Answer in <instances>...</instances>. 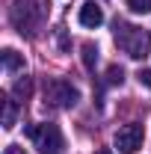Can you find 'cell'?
I'll return each mask as SVG.
<instances>
[{
    "instance_id": "cell-12",
    "label": "cell",
    "mask_w": 151,
    "mask_h": 154,
    "mask_svg": "<svg viewBox=\"0 0 151 154\" xmlns=\"http://www.w3.org/2000/svg\"><path fill=\"white\" fill-rule=\"evenodd\" d=\"M139 83H142V86H148V89H151V71H139Z\"/></svg>"
},
{
    "instance_id": "cell-10",
    "label": "cell",
    "mask_w": 151,
    "mask_h": 154,
    "mask_svg": "<svg viewBox=\"0 0 151 154\" xmlns=\"http://www.w3.org/2000/svg\"><path fill=\"white\" fill-rule=\"evenodd\" d=\"M128 6H131V12H136V15H148L151 12V0H128Z\"/></svg>"
},
{
    "instance_id": "cell-9",
    "label": "cell",
    "mask_w": 151,
    "mask_h": 154,
    "mask_svg": "<svg viewBox=\"0 0 151 154\" xmlns=\"http://www.w3.org/2000/svg\"><path fill=\"white\" fill-rule=\"evenodd\" d=\"M122 80H125V71H122L119 65H110V68H107V83H110V86H122Z\"/></svg>"
},
{
    "instance_id": "cell-4",
    "label": "cell",
    "mask_w": 151,
    "mask_h": 154,
    "mask_svg": "<svg viewBox=\"0 0 151 154\" xmlns=\"http://www.w3.org/2000/svg\"><path fill=\"white\" fill-rule=\"evenodd\" d=\"M142 139H145L142 125L131 122V125H125V128L116 131V148H119L122 154H136L139 148H142Z\"/></svg>"
},
{
    "instance_id": "cell-14",
    "label": "cell",
    "mask_w": 151,
    "mask_h": 154,
    "mask_svg": "<svg viewBox=\"0 0 151 154\" xmlns=\"http://www.w3.org/2000/svg\"><path fill=\"white\" fill-rule=\"evenodd\" d=\"M95 154H113V151H110V148H101V151H95Z\"/></svg>"
},
{
    "instance_id": "cell-6",
    "label": "cell",
    "mask_w": 151,
    "mask_h": 154,
    "mask_svg": "<svg viewBox=\"0 0 151 154\" xmlns=\"http://www.w3.org/2000/svg\"><path fill=\"white\" fill-rule=\"evenodd\" d=\"M0 57H3V68H6L9 74H12V71H21V68H24V57H21L18 51H12V48H6V51H3Z\"/></svg>"
},
{
    "instance_id": "cell-7",
    "label": "cell",
    "mask_w": 151,
    "mask_h": 154,
    "mask_svg": "<svg viewBox=\"0 0 151 154\" xmlns=\"http://www.w3.org/2000/svg\"><path fill=\"white\" fill-rule=\"evenodd\" d=\"M95 62H98V48H95L92 42H86V45H83V65L92 71V68H95Z\"/></svg>"
},
{
    "instance_id": "cell-11",
    "label": "cell",
    "mask_w": 151,
    "mask_h": 154,
    "mask_svg": "<svg viewBox=\"0 0 151 154\" xmlns=\"http://www.w3.org/2000/svg\"><path fill=\"white\" fill-rule=\"evenodd\" d=\"M27 95H30V80L24 77L18 86H15V98H27Z\"/></svg>"
},
{
    "instance_id": "cell-1",
    "label": "cell",
    "mask_w": 151,
    "mask_h": 154,
    "mask_svg": "<svg viewBox=\"0 0 151 154\" xmlns=\"http://www.w3.org/2000/svg\"><path fill=\"white\" fill-rule=\"evenodd\" d=\"M116 42L122 45V51L131 59H145L151 51V33L142 27H131V24H119L116 21Z\"/></svg>"
},
{
    "instance_id": "cell-5",
    "label": "cell",
    "mask_w": 151,
    "mask_h": 154,
    "mask_svg": "<svg viewBox=\"0 0 151 154\" xmlns=\"http://www.w3.org/2000/svg\"><path fill=\"white\" fill-rule=\"evenodd\" d=\"M80 24H83V27H89V30L101 27V24H104V9H101L95 0L83 3V6H80Z\"/></svg>"
},
{
    "instance_id": "cell-2",
    "label": "cell",
    "mask_w": 151,
    "mask_h": 154,
    "mask_svg": "<svg viewBox=\"0 0 151 154\" xmlns=\"http://www.w3.org/2000/svg\"><path fill=\"white\" fill-rule=\"evenodd\" d=\"M27 136L36 142L39 154H62L65 151V136L57 125H30L27 128Z\"/></svg>"
},
{
    "instance_id": "cell-8",
    "label": "cell",
    "mask_w": 151,
    "mask_h": 154,
    "mask_svg": "<svg viewBox=\"0 0 151 154\" xmlns=\"http://www.w3.org/2000/svg\"><path fill=\"white\" fill-rule=\"evenodd\" d=\"M15 116H18V104L15 101H6V110H3V128H15Z\"/></svg>"
},
{
    "instance_id": "cell-3",
    "label": "cell",
    "mask_w": 151,
    "mask_h": 154,
    "mask_svg": "<svg viewBox=\"0 0 151 154\" xmlns=\"http://www.w3.org/2000/svg\"><path fill=\"white\" fill-rule=\"evenodd\" d=\"M77 101H80V92L68 80H51V83H45V104L68 110V107H74Z\"/></svg>"
},
{
    "instance_id": "cell-13",
    "label": "cell",
    "mask_w": 151,
    "mask_h": 154,
    "mask_svg": "<svg viewBox=\"0 0 151 154\" xmlns=\"http://www.w3.org/2000/svg\"><path fill=\"white\" fill-rule=\"evenodd\" d=\"M3 154H24V148H18V145H9V148H6Z\"/></svg>"
}]
</instances>
